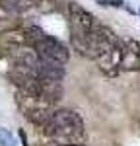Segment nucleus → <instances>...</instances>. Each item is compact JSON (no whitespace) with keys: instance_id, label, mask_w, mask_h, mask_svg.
Segmentation results:
<instances>
[{"instance_id":"obj_1","label":"nucleus","mask_w":140,"mask_h":146,"mask_svg":"<svg viewBox=\"0 0 140 146\" xmlns=\"http://www.w3.org/2000/svg\"><path fill=\"white\" fill-rule=\"evenodd\" d=\"M43 133L57 142H82L84 121L72 109H55L43 127Z\"/></svg>"},{"instance_id":"obj_2","label":"nucleus","mask_w":140,"mask_h":146,"mask_svg":"<svg viewBox=\"0 0 140 146\" xmlns=\"http://www.w3.org/2000/svg\"><path fill=\"white\" fill-rule=\"evenodd\" d=\"M25 39H27V43L39 53V56L49 58V60H57L60 64H66V62H68L70 51L66 49V45L60 43L58 39H55L53 35L45 33L41 27H35V25L27 27V29H25Z\"/></svg>"},{"instance_id":"obj_3","label":"nucleus","mask_w":140,"mask_h":146,"mask_svg":"<svg viewBox=\"0 0 140 146\" xmlns=\"http://www.w3.org/2000/svg\"><path fill=\"white\" fill-rule=\"evenodd\" d=\"M18 105L23 111V115L31 121L33 125H39L41 129L45 127V123L49 121V117L53 115V103L43 100L39 96H31V94H23L18 92Z\"/></svg>"},{"instance_id":"obj_4","label":"nucleus","mask_w":140,"mask_h":146,"mask_svg":"<svg viewBox=\"0 0 140 146\" xmlns=\"http://www.w3.org/2000/svg\"><path fill=\"white\" fill-rule=\"evenodd\" d=\"M23 10L20 0H0V33L18 27V16Z\"/></svg>"},{"instance_id":"obj_5","label":"nucleus","mask_w":140,"mask_h":146,"mask_svg":"<svg viewBox=\"0 0 140 146\" xmlns=\"http://www.w3.org/2000/svg\"><path fill=\"white\" fill-rule=\"evenodd\" d=\"M68 16H70V23H72V31H92L97 25L92 12H88L76 2L68 4Z\"/></svg>"},{"instance_id":"obj_6","label":"nucleus","mask_w":140,"mask_h":146,"mask_svg":"<svg viewBox=\"0 0 140 146\" xmlns=\"http://www.w3.org/2000/svg\"><path fill=\"white\" fill-rule=\"evenodd\" d=\"M121 68L140 70V45L132 39H128L127 45L121 43Z\"/></svg>"},{"instance_id":"obj_7","label":"nucleus","mask_w":140,"mask_h":146,"mask_svg":"<svg viewBox=\"0 0 140 146\" xmlns=\"http://www.w3.org/2000/svg\"><path fill=\"white\" fill-rule=\"evenodd\" d=\"M31 6H35V8H39V10L43 12H51L57 8V0H27Z\"/></svg>"},{"instance_id":"obj_8","label":"nucleus","mask_w":140,"mask_h":146,"mask_svg":"<svg viewBox=\"0 0 140 146\" xmlns=\"http://www.w3.org/2000/svg\"><path fill=\"white\" fill-rule=\"evenodd\" d=\"M0 146H16V138L8 129L0 127Z\"/></svg>"},{"instance_id":"obj_9","label":"nucleus","mask_w":140,"mask_h":146,"mask_svg":"<svg viewBox=\"0 0 140 146\" xmlns=\"http://www.w3.org/2000/svg\"><path fill=\"white\" fill-rule=\"evenodd\" d=\"M45 146H86V144H82V142H57V140H51Z\"/></svg>"},{"instance_id":"obj_10","label":"nucleus","mask_w":140,"mask_h":146,"mask_svg":"<svg viewBox=\"0 0 140 146\" xmlns=\"http://www.w3.org/2000/svg\"><path fill=\"white\" fill-rule=\"evenodd\" d=\"M97 2L103 4V6H115V8L123 6V0H97Z\"/></svg>"}]
</instances>
